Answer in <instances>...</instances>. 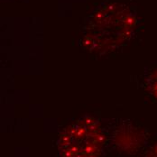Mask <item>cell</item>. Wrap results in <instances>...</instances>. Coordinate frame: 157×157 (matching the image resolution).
I'll list each match as a JSON object with an SVG mask.
<instances>
[{
  "instance_id": "6da1fadb",
  "label": "cell",
  "mask_w": 157,
  "mask_h": 157,
  "mask_svg": "<svg viewBox=\"0 0 157 157\" xmlns=\"http://www.w3.org/2000/svg\"><path fill=\"white\" fill-rule=\"evenodd\" d=\"M149 87L151 93L157 98V69L152 73L151 78H149Z\"/></svg>"
}]
</instances>
